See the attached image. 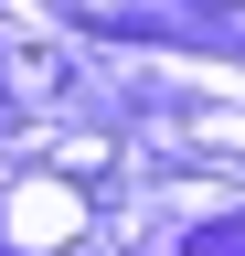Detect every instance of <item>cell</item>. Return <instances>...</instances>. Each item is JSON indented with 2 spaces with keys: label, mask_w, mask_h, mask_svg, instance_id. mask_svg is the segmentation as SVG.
Here are the masks:
<instances>
[{
  "label": "cell",
  "mask_w": 245,
  "mask_h": 256,
  "mask_svg": "<svg viewBox=\"0 0 245 256\" xmlns=\"http://www.w3.org/2000/svg\"><path fill=\"white\" fill-rule=\"evenodd\" d=\"M21 235H32V246H64L75 235V192H53V203L32 192V203H21Z\"/></svg>",
  "instance_id": "obj_1"
}]
</instances>
